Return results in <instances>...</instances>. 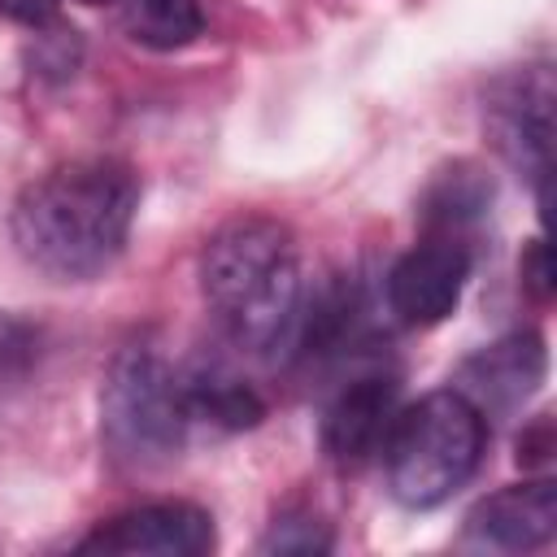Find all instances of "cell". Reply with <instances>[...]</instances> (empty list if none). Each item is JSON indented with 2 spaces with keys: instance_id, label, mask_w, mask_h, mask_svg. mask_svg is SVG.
Here are the masks:
<instances>
[{
  "instance_id": "e0dca14e",
  "label": "cell",
  "mask_w": 557,
  "mask_h": 557,
  "mask_svg": "<svg viewBox=\"0 0 557 557\" xmlns=\"http://www.w3.org/2000/svg\"><path fill=\"white\" fill-rule=\"evenodd\" d=\"M9 9L22 13V17H44L52 9V0H9Z\"/></svg>"
},
{
  "instance_id": "6da1fadb",
  "label": "cell",
  "mask_w": 557,
  "mask_h": 557,
  "mask_svg": "<svg viewBox=\"0 0 557 557\" xmlns=\"http://www.w3.org/2000/svg\"><path fill=\"white\" fill-rule=\"evenodd\" d=\"M139 183L117 161H70L35 178L13 205V244L57 278H91L122 252Z\"/></svg>"
},
{
  "instance_id": "277c9868",
  "label": "cell",
  "mask_w": 557,
  "mask_h": 557,
  "mask_svg": "<svg viewBox=\"0 0 557 557\" xmlns=\"http://www.w3.org/2000/svg\"><path fill=\"white\" fill-rule=\"evenodd\" d=\"M104 440L131 461H157L183 444L191 422L183 379L148 344H131L113 357L100 392Z\"/></svg>"
},
{
  "instance_id": "5b68a950",
  "label": "cell",
  "mask_w": 557,
  "mask_h": 557,
  "mask_svg": "<svg viewBox=\"0 0 557 557\" xmlns=\"http://www.w3.org/2000/svg\"><path fill=\"white\" fill-rule=\"evenodd\" d=\"M470 252L457 235H431L418 248H409L392 274H387V305L405 326H431L444 322L466 287Z\"/></svg>"
},
{
  "instance_id": "30bf717a",
  "label": "cell",
  "mask_w": 557,
  "mask_h": 557,
  "mask_svg": "<svg viewBox=\"0 0 557 557\" xmlns=\"http://www.w3.org/2000/svg\"><path fill=\"white\" fill-rule=\"evenodd\" d=\"M553 91L548 78H522L496 109H492V131L500 152L513 165H531L535 174L548 170V139H553Z\"/></svg>"
},
{
  "instance_id": "5bb4252c",
  "label": "cell",
  "mask_w": 557,
  "mask_h": 557,
  "mask_svg": "<svg viewBox=\"0 0 557 557\" xmlns=\"http://www.w3.org/2000/svg\"><path fill=\"white\" fill-rule=\"evenodd\" d=\"M261 548H265V553H322V548H331V535L322 531V522L283 518V522L270 527V535H265Z\"/></svg>"
},
{
  "instance_id": "7a4b0ae2",
  "label": "cell",
  "mask_w": 557,
  "mask_h": 557,
  "mask_svg": "<svg viewBox=\"0 0 557 557\" xmlns=\"http://www.w3.org/2000/svg\"><path fill=\"white\" fill-rule=\"evenodd\" d=\"M200 283L226 331L248 348H274L300 313V265L274 218L226 222L200 257Z\"/></svg>"
},
{
  "instance_id": "ba28073f",
  "label": "cell",
  "mask_w": 557,
  "mask_h": 557,
  "mask_svg": "<svg viewBox=\"0 0 557 557\" xmlns=\"http://www.w3.org/2000/svg\"><path fill=\"white\" fill-rule=\"evenodd\" d=\"M557 531V487L548 479L522 483V487H505L496 496H487L483 505H474V513L466 518V535L483 548H535L548 544Z\"/></svg>"
},
{
  "instance_id": "8992f818",
  "label": "cell",
  "mask_w": 557,
  "mask_h": 557,
  "mask_svg": "<svg viewBox=\"0 0 557 557\" xmlns=\"http://www.w3.org/2000/svg\"><path fill=\"white\" fill-rule=\"evenodd\" d=\"M205 548H213V518L183 500L131 509L83 540V553H139V557H200Z\"/></svg>"
},
{
  "instance_id": "52a82bcc",
  "label": "cell",
  "mask_w": 557,
  "mask_h": 557,
  "mask_svg": "<svg viewBox=\"0 0 557 557\" xmlns=\"http://www.w3.org/2000/svg\"><path fill=\"white\" fill-rule=\"evenodd\" d=\"M396 418V379L392 374H361L352 379L322 418V444L339 466L370 461Z\"/></svg>"
},
{
  "instance_id": "7c38bea8",
  "label": "cell",
  "mask_w": 557,
  "mask_h": 557,
  "mask_svg": "<svg viewBox=\"0 0 557 557\" xmlns=\"http://www.w3.org/2000/svg\"><path fill=\"white\" fill-rule=\"evenodd\" d=\"M492 200V183L474 170V165H453L448 174H440L422 200V218L435 226V235H453V226L479 218Z\"/></svg>"
},
{
  "instance_id": "2e32d148",
  "label": "cell",
  "mask_w": 557,
  "mask_h": 557,
  "mask_svg": "<svg viewBox=\"0 0 557 557\" xmlns=\"http://www.w3.org/2000/svg\"><path fill=\"white\" fill-rule=\"evenodd\" d=\"M522 274H527V287L544 300V296H548V252H544V244H535V248H531V261H527V270H522Z\"/></svg>"
},
{
  "instance_id": "ac0fdd59",
  "label": "cell",
  "mask_w": 557,
  "mask_h": 557,
  "mask_svg": "<svg viewBox=\"0 0 557 557\" xmlns=\"http://www.w3.org/2000/svg\"><path fill=\"white\" fill-rule=\"evenodd\" d=\"M91 4H100V0H91Z\"/></svg>"
},
{
  "instance_id": "3957f363",
  "label": "cell",
  "mask_w": 557,
  "mask_h": 557,
  "mask_svg": "<svg viewBox=\"0 0 557 557\" xmlns=\"http://www.w3.org/2000/svg\"><path fill=\"white\" fill-rule=\"evenodd\" d=\"M383 453L392 496L409 509H431L474 474L483 453V413L457 387L431 392L392 418Z\"/></svg>"
},
{
  "instance_id": "9a60e30c",
  "label": "cell",
  "mask_w": 557,
  "mask_h": 557,
  "mask_svg": "<svg viewBox=\"0 0 557 557\" xmlns=\"http://www.w3.org/2000/svg\"><path fill=\"white\" fill-rule=\"evenodd\" d=\"M22 357H26V331L17 318H9L0 309V383L22 366Z\"/></svg>"
},
{
  "instance_id": "9c48e42d",
  "label": "cell",
  "mask_w": 557,
  "mask_h": 557,
  "mask_svg": "<svg viewBox=\"0 0 557 557\" xmlns=\"http://www.w3.org/2000/svg\"><path fill=\"white\" fill-rule=\"evenodd\" d=\"M544 379V344L540 335H509L492 348H483L479 357L466 361L461 370V396L483 413V409H513L522 405L535 383Z\"/></svg>"
},
{
  "instance_id": "8fae6325",
  "label": "cell",
  "mask_w": 557,
  "mask_h": 557,
  "mask_svg": "<svg viewBox=\"0 0 557 557\" xmlns=\"http://www.w3.org/2000/svg\"><path fill=\"white\" fill-rule=\"evenodd\" d=\"M183 392H187V413L200 418V422H213V426H226V431H244L261 418V400L248 383L222 374V370H196L183 379Z\"/></svg>"
},
{
  "instance_id": "4fadbf2b",
  "label": "cell",
  "mask_w": 557,
  "mask_h": 557,
  "mask_svg": "<svg viewBox=\"0 0 557 557\" xmlns=\"http://www.w3.org/2000/svg\"><path fill=\"white\" fill-rule=\"evenodd\" d=\"M200 26L205 13L196 0H126V30L148 48H183Z\"/></svg>"
}]
</instances>
